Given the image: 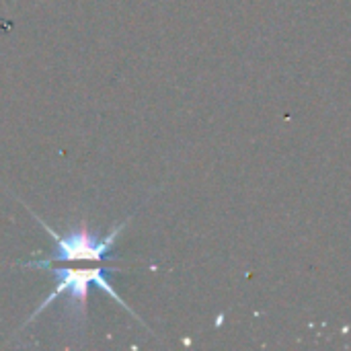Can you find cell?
Segmentation results:
<instances>
[{
    "label": "cell",
    "mask_w": 351,
    "mask_h": 351,
    "mask_svg": "<svg viewBox=\"0 0 351 351\" xmlns=\"http://www.w3.org/2000/svg\"><path fill=\"white\" fill-rule=\"evenodd\" d=\"M49 271L56 278L53 292L43 298V302L29 315V319L23 323V327L31 325L60 296H66V302H68L66 313H70V317H72V321H74V325L78 329L86 321V302H88V294H90L93 288H99V290L107 292L121 308H125L128 313H132L138 319V315L123 302V298L115 292V288L107 280V274L109 271H117L115 267H86V269H76V267H72V269H68V267H56V269H51L49 267Z\"/></svg>",
    "instance_id": "cell-1"
},
{
    "label": "cell",
    "mask_w": 351,
    "mask_h": 351,
    "mask_svg": "<svg viewBox=\"0 0 351 351\" xmlns=\"http://www.w3.org/2000/svg\"><path fill=\"white\" fill-rule=\"evenodd\" d=\"M31 212V210H29ZM37 222L45 228V232L53 239L56 243V251L43 259H33V261H25V263H19L21 267H27V269H41L45 271L47 267H51L53 263H66V261H95V263H101V261H115L117 257L113 255V247L121 234V230L128 226L130 220H123L121 224H115L109 228V232L105 237H99L95 232H90L86 228V224H80L76 228H72L70 232L66 234H58L51 226L45 224V220H41L35 212H31Z\"/></svg>",
    "instance_id": "cell-2"
}]
</instances>
